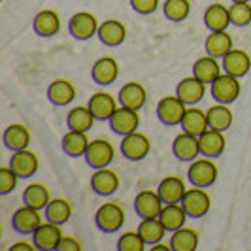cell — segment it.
<instances>
[{
	"instance_id": "cell-1",
	"label": "cell",
	"mask_w": 251,
	"mask_h": 251,
	"mask_svg": "<svg viewBox=\"0 0 251 251\" xmlns=\"http://www.w3.org/2000/svg\"><path fill=\"white\" fill-rule=\"evenodd\" d=\"M95 223L102 232H117L125 223V210L115 202H106L97 210Z\"/></svg>"
},
{
	"instance_id": "cell-2",
	"label": "cell",
	"mask_w": 251,
	"mask_h": 251,
	"mask_svg": "<svg viewBox=\"0 0 251 251\" xmlns=\"http://www.w3.org/2000/svg\"><path fill=\"white\" fill-rule=\"evenodd\" d=\"M187 104L179 97H164L157 104V117L163 125H181V119L187 112Z\"/></svg>"
},
{
	"instance_id": "cell-3",
	"label": "cell",
	"mask_w": 251,
	"mask_h": 251,
	"mask_svg": "<svg viewBox=\"0 0 251 251\" xmlns=\"http://www.w3.org/2000/svg\"><path fill=\"white\" fill-rule=\"evenodd\" d=\"M189 181L193 187H210L217 179V166L212 163V159H195L187 170Z\"/></svg>"
},
{
	"instance_id": "cell-4",
	"label": "cell",
	"mask_w": 251,
	"mask_h": 251,
	"mask_svg": "<svg viewBox=\"0 0 251 251\" xmlns=\"http://www.w3.org/2000/svg\"><path fill=\"white\" fill-rule=\"evenodd\" d=\"M212 97L219 104H232L240 97V81L236 75L221 74L212 83Z\"/></svg>"
},
{
	"instance_id": "cell-5",
	"label": "cell",
	"mask_w": 251,
	"mask_h": 251,
	"mask_svg": "<svg viewBox=\"0 0 251 251\" xmlns=\"http://www.w3.org/2000/svg\"><path fill=\"white\" fill-rule=\"evenodd\" d=\"M151 150V142L146 134H140V132H130L123 136L121 140V153L123 157L128 161H142L150 155Z\"/></svg>"
},
{
	"instance_id": "cell-6",
	"label": "cell",
	"mask_w": 251,
	"mask_h": 251,
	"mask_svg": "<svg viewBox=\"0 0 251 251\" xmlns=\"http://www.w3.org/2000/svg\"><path fill=\"white\" fill-rule=\"evenodd\" d=\"M210 195L204 191L202 187H195V189H189L181 201V206L185 208L189 217L193 219H199V217H204V215L210 212Z\"/></svg>"
},
{
	"instance_id": "cell-7",
	"label": "cell",
	"mask_w": 251,
	"mask_h": 251,
	"mask_svg": "<svg viewBox=\"0 0 251 251\" xmlns=\"http://www.w3.org/2000/svg\"><path fill=\"white\" fill-rule=\"evenodd\" d=\"M108 121H110L112 130L115 134H119V136H126V134H130V132H136V128H138V125H140L138 112H136V110H130V108H126V106L117 108Z\"/></svg>"
},
{
	"instance_id": "cell-8",
	"label": "cell",
	"mask_w": 251,
	"mask_h": 251,
	"mask_svg": "<svg viewBox=\"0 0 251 251\" xmlns=\"http://www.w3.org/2000/svg\"><path fill=\"white\" fill-rule=\"evenodd\" d=\"M85 161L95 170L106 168L113 161V146L108 140H102V138L93 140L89 144L87 153H85Z\"/></svg>"
},
{
	"instance_id": "cell-9",
	"label": "cell",
	"mask_w": 251,
	"mask_h": 251,
	"mask_svg": "<svg viewBox=\"0 0 251 251\" xmlns=\"http://www.w3.org/2000/svg\"><path fill=\"white\" fill-rule=\"evenodd\" d=\"M40 225H42L40 210L32 208V206H26V204L23 208L15 210V214L12 217V226L19 234H34V230Z\"/></svg>"
},
{
	"instance_id": "cell-10",
	"label": "cell",
	"mask_w": 251,
	"mask_h": 251,
	"mask_svg": "<svg viewBox=\"0 0 251 251\" xmlns=\"http://www.w3.org/2000/svg\"><path fill=\"white\" fill-rule=\"evenodd\" d=\"M63 238V230H61V225L57 223H42L34 230L32 234V240H34V246L38 250L42 251H51V250H57L59 248V242Z\"/></svg>"
},
{
	"instance_id": "cell-11",
	"label": "cell",
	"mask_w": 251,
	"mask_h": 251,
	"mask_svg": "<svg viewBox=\"0 0 251 251\" xmlns=\"http://www.w3.org/2000/svg\"><path fill=\"white\" fill-rule=\"evenodd\" d=\"M164 202L159 197V193L153 191H142L134 199V210L142 219H151V217H159L163 210Z\"/></svg>"
},
{
	"instance_id": "cell-12",
	"label": "cell",
	"mask_w": 251,
	"mask_h": 251,
	"mask_svg": "<svg viewBox=\"0 0 251 251\" xmlns=\"http://www.w3.org/2000/svg\"><path fill=\"white\" fill-rule=\"evenodd\" d=\"M70 34L75 40H89L91 36L99 34V23H97V17L89 12H79L72 15L70 19Z\"/></svg>"
},
{
	"instance_id": "cell-13",
	"label": "cell",
	"mask_w": 251,
	"mask_h": 251,
	"mask_svg": "<svg viewBox=\"0 0 251 251\" xmlns=\"http://www.w3.org/2000/svg\"><path fill=\"white\" fill-rule=\"evenodd\" d=\"M176 95L185 102L187 106H193L197 102H201L206 95V83L201 81L197 75H191V77H185L177 83Z\"/></svg>"
},
{
	"instance_id": "cell-14",
	"label": "cell",
	"mask_w": 251,
	"mask_h": 251,
	"mask_svg": "<svg viewBox=\"0 0 251 251\" xmlns=\"http://www.w3.org/2000/svg\"><path fill=\"white\" fill-rule=\"evenodd\" d=\"M172 151L179 161H195L201 153V146H199V136H193L189 132H181L174 138L172 144Z\"/></svg>"
},
{
	"instance_id": "cell-15",
	"label": "cell",
	"mask_w": 251,
	"mask_h": 251,
	"mask_svg": "<svg viewBox=\"0 0 251 251\" xmlns=\"http://www.w3.org/2000/svg\"><path fill=\"white\" fill-rule=\"evenodd\" d=\"M89 110L93 112L95 119H100V121H106L113 115V112L117 110V102L113 99L110 93L106 91H99L95 93L91 99H89Z\"/></svg>"
},
{
	"instance_id": "cell-16",
	"label": "cell",
	"mask_w": 251,
	"mask_h": 251,
	"mask_svg": "<svg viewBox=\"0 0 251 251\" xmlns=\"http://www.w3.org/2000/svg\"><path fill=\"white\" fill-rule=\"evenodd\" d=\"M91 187L100 197H110L119 187V177L113 170H108V166L99 168L91 177Z\"/></svg>"
},
{
	"instance_id": "cell-17",
	"label": "cell",
	"mask_w": 251,
	"mask_h": 251,
	"mask_svg": "<svg viewBox=\"0 0 251 251\" xmlns=\"http://www.w3.org/2000/svg\"><path fill=\"white\" fill-rule=\"evenodd\" d=\"M146 100H148V93H146L144 85H140L138 81H128L119 91V102H121V106H126L130 110H136L138 112L140 108H144Z\"/></svg>"
},
{
	"instance_id": "cell-18",
	"label": "cell",
	"mask_w": 251,
	"mask_h": 251,
	"mask_svg": "<svg viewBox=\"0 0 251 251\" xmlns=\"http://www.w3.org/2000/svg\"><path fill=\"white\" fill-rule=\"evenodd\" d=\"M91 75H93L95 83H99V85H112L113 81L117 79V75H119L117 61L112 59V57H102V59H99L97 63L93 64Z\"/></svg>"
},
{
	"instance_id": "cell-19",
	"label": "cell",
	"mask_w": 251,
	"mask_h": 251,
	"mask_svg": "<svg viewBox=\"0 0 251 251\" xmlns=\"http://www.w3.org/2000/svg\"><path fill=\"white\" fill-rule=\"evenodd\" d=\"M199 146H201V153L204 157H219L225 151V136L221 130L215 128H208L206 132H202L199 136Z\"/></svg>"
},
{
	"instance_id": "cell-20",
	"label": "cell",
	"mask_w": 251,
	"mask_h": 251,
	"mask_svg": "<svg viewBox=\"0 0 251 251\" xmlns=\"http://www.w3.org/2000/svg\"><path fill=\"white\" fill-rule=\"evenodd\" d=\"M251 59L244 50H230L223 57V70L226 74H232L236 77H242L250 72Z\"/></svg>"
},
{
	"instance_id": "cell-21",
	"label": "cell",
	"mask_w": 251,
	"mask_h": 251,
	"mask_svg": "<svg viewBox=\"0 0 251 251\" xmlns=\"http://www.w3.org/2000/svg\"><path fill=\"white\" fill-rule=\"evenodd\" d=\"M157 193H159V197L163 199L164 204H177V202L183 201L187 189H185V183H183L179 177L168 176L159 183Z\"/></svg>"
},
{
	"instance_id": "cell-22",
	"label": "cell",
	"mask_w": 251,
	"mask_h": 251,
	"mask_svg": "<svg viewBox=\"0 0 251 251\" xmlns=\"http://www.w3.org/2000/svg\"><path fill=\"white\" fill-rule=\"evenodd\" d=\"M99 38L104 46L108 48H115V46H121L126 38V28L121 21L117 19H110V21H104L99 26Z\"/></svg>"
},
{
	"instance_id": "cell-23",
	"label": "cell",
	"mask_w": 251,
	"mask_h": 251,
	"mask_svg": "<svg viewBox=\"0 0 251 251\" xmlns=\"http://www.w3.org/2000/svg\"><path fill=\"white\" fill-rule=\"evenodd\" d=\"M10 166L15 170V174L19 177H30L34 176L38 170V157L28 150L13 151Z\"/></svg>"
},
{
	"instance_id": "cell-24",
	"label": "cell",
	"mask_w": 251,
	"mask_h": 251,
	"mask_svg": "<svg viewBox=\"0 0 251 251\" xmlns=\"http://www.w3.org/2000/svg\"><path fill=\"white\" fill-rule=\"evenodd\" d=\"M32 26H34V32H36L38 36L50 38L55 36L61 30V19H59V15L53 10H44V12H40L34 17Z\"/></svg>"
},
{
	"instance_id": "cell-25",
	"label": "cell",
	"mask_w": 251,
	"mask_h": 251,
	"mask_svg": "<svg viewBox=\"0 0 251 251\" xmlns=\"http://www.w3.org/2000/svg\"><path fill=\"white\" fill-rule=\"evenodd\" d=\"M187 217L189 215L185 212V208L181 206V202H177V204H164L163 210H161V215H159V219L164 225V228L172 230V232L185 225Z\"/></svg>"
},
{
	"instance_id": "cell-26",
	"label": "cell",
	"mask_w": 251,
	"mask_h": 251,
	"mask_svg": "<svg viewBox=\"0 0 251 251\" xmlns=\"http://www.w3.org/2000/svg\"><path fill=\"white\" fill-rule=\"evenodd\" d=\"M89 144L91 142H89L85 132H81V130H68L63 138V151L68 157H74V159L85 157Z\"/></svg>"
},
{
	"instance_id": "cell-27",
	"label": "cell",
	"mask_w": 251,
	"mask_h": 251,
	"mask_svg": "<svg viewBox=\"0 0 251 251\" xmlns=\"http://www.w3.org/2000/svg\"><path fill=\"white\" fill-rule=\"evenodd\" d=\"M48 99L55 106H68L75 99V87L68 79H55L48 89Z\"/></svg>"
},
{
	"instance_id": "cell-28",
	"label": "cell",
	"mask_w": 251,
	"mask_h": 251,
	"mask_svg": "<svg viewBox=\"0 0 251 251\" xmlns=\"http://www.w3.org/2000/svg\"><path fill=\"white\" fill-rule=\"evenodd\" d=\"M181 128L193 136H201L202 132H206L210 128L208 113L199 110V108H187V112L181 119Z\"/></svg>"
},
{
	"instance_id": "cell-29",
	"label": "cell",
	"mask_w": 251,
	"mask_h": 251,
	"mask_svg": "<svg viewBox=\"0 0 251 251\" xmlns=\"http://www.w3.org/2000/svg\"><path fill=\"white\" fill-rule=\"evenodd\" d=\"M206 53L212 57H225L228 51L232 50V38L228 36L226 30H214L210 32V36L206 38Z\"/></svg>"
},
{
	"instance_id": "cell-30",
	"label": "cell",
	"mask_w": 251,
	"mask_h": 251,
	"mask_svg": "<svg viewBox=\"0 0 251 251\" xmlns=\"http://www.w3.org/2000/svg\"><path fill=\"white\" fill-rule=\"evenodd\" d=\"M204 25L210 28V32L226 30V26L230 25V13L223 4H212L204 12Z\"/></svg>"
},
{
	"instance_id": "cell-31",
	"label": "cell",
	"mask_w": 251,
	"mask_h": 251,
	"mask_svg": "<svg viewBox=\"0 0 251 251\" xmlns=\"http://www.w3.org/2000/svg\"><path fill=\"white\" fill-rule=\"evenodd\" d=\"M30 144V132L25 125H10L4 130V146L12 151L26 150V146Z\"/></svg>"
},
{
	"instance_id": "cell-32",
	"label": "cell",
	"mask_w": 251,
	"mask_h": 251,
	"mask_svg": "<svg viewBox=\"0 0 251 251\" xmlns=\"http://www.w3.org/2000/svg\"><path fill=\"white\" fill-rule=\"evenodd\" d=\"M193 75H197L204 83H210L212 85L215 79L221 75V66L215 61V57L208 55V57H202V59H199L195 63V66H193Z\"/></svg>"
},
{
	"instance_id": "cell-33",
	"label": "cell",
	"mask_w": 251,
	"mask_h": 251,
	"mask_svg": "<svg viewBox=\"0 0 251 251\" xmlns=\"http://www.w3.org/2000/svg\"><path fill=\"white\" fill-rule=\"evenodd\" d=\"M66 123L70 130H81V132H87L89 128L95 123V115L89 110V106H75L74 110H70L68 117H66Z\"/></svg>"
},
{
	"instance_id": "cell-34",
	"label": "cell",
	"mask_w": 251,
	"mask_h": 251,
	"mask_svg": "<svg viewBox=\"0 0 251 251\" xmlns=\"http://www.w3.org/2000/svg\"><path fill=\"white\" fill-rule=\"evenodd\" d=\"M170 244L174 251H195L199 248V232L187 226H181L174 230Z\"/></svg>"
},
{
	"instance_id": "cell-35",
	"label": "cell",
	"mask_w": 251,
	"mask_h": 251,
	"mask_svg": "<svg viewBox=\"0 0 251 251\" xmlns=\"http://www.w3.org/2000/svg\"><path fill=\"white\" fill-rule=\"evenodd\" d=\"M23 202H25L26 206L36 208V210H44V208H48V204L51 202L50 189L46 187V185H42V183H32V185H28L25 189Z\"/></svg>"
},
{
	"instance_id": "cell-36",
	"label": "cell",
	"mask_w": 251,
	"mask_h": 251,
	"mask_svg": "<svg viewBox=\"0 0 251 251\" xmlns=\"http://www.w3.org/2000/svg\"><path fill=\"white\" fill-rule=\"evenodd\" d=\"M138 232L140 236L146 240V244H157V242H161L164 238V232H166V228L164 225L161 223V219L159 217H151V219H142V223L138 226Z\"/></svg>"
},
{
	"instance_id": "cell-37",
	"label": "cell",
	"mask_w": 251,
	"mask_h": 251,
	"mask_svg": "<svg viewBox=\"0 0 251 251\" xmlns=\"http://www.w3.org/2000/svg\"><path fill=\"white\" fill-rule=\"evenodd\" d=\"M206 113H208V125H210V128L225 132L226 128L232 125V112L228 110L226 104L212 106Z\"/></svg>"
},
{
	"instance_id": "cell-38",
	"label": "cell",
	"mask_w": 251,
	"mask_h": 251,
	"mask_svg": "<svg viewBox=\"0 0 251 251\" xmlns=\"http://www.w3.org/2000/svg\"><path fill=\"white\" fill-rule=\"evenodd\" d=\"M70 217H72V206H70V202L64 201V199H55L46 208V219L51 221V223L64 225Z\"/></svg>"
},
{
	"instance_id": "cell-39",
	"label": "cell",
	"mask_w": 251,
	"mask_h": 251,
	"mask_svg": "<svg viewBox=\"0 0 251 251\" xmlns=\"http://www.w3.org/2000/svg\"><path fill=\"white\" fill-rule=\"evenodd\" d=\"M163 12L166 19L179 23V21H185L189 17L191 4H189V0H166L163 6Z\"/></svg>"
},
{
	"instance_id": "cell-40",
	"label": "cell",
	"mask_w": 251,
	"mask_h": 251,
	"mask_svg": "<svg viewBox=\"0 0 251 251\" xmlns=\"http://www.w3.org/2000/svg\"><path fill=\"white\" fill-rule=\"evenodd\" d=\"M230 23L236 26H246L251 23V2H232L228 8Z\"/></svg>"
},
{
	"instance_id": "cell-41",
	"label": "cell",
	"mask_w": 251,
	"mask_h": 251,
	"mask_svg": "<svg viewBox=\"0 0 251 251\" xmlns=\"http://www.w3.org/2000/svg\"><path fill=\"white\" fill-rule=\"evenodd\" d=\"M117 250L119 251H144L146 250V240L140 236V232H125L121 234V238L117 242Z\"/></svg>"
},
{
	"instance_id": "cell-42",
	"label": "cell",
	"mask_w": 251,
	"mask_h": 251,
	"mask_svg": "<svg viewBox=\"0 0 251 251\" xmlns=\"http://www.w3.org/2000/svg\"><path fill=\"white\" fill-rule=\"evenodd\" d=\"M17 179H19V176L15 174V170H13L12 166L0 168V193L2 195L12 193L13 189L17 187Z\"/></svg>"
},
{
	"instance_id": "cell-43",
	"label": "cell",
	"mask_w": 251,
	"mask_h": 251,
	"mask_svg": "<svg viewBox=\"0 0 251 251\" xmlns=\"http://www.w3.org/2000/svg\"><path fill=\"white\" fill-rule=\"evenodd\" d=\"M130 6L136 13H142V15H150L157 10L159 6V0H130Z\"/></svg>"
},
{
	"instance_id": "cell-44",
	"label": "cell",
	"mask_w": 251,
	"mask_h": 251,
	"mask_svg": "<svg viewBox=\"0 0 251 251\" xmlns=\"http://www.w3.org/2000/svg\"><path fill=\"white\" fill-rule=\"evenodd\" d=\"M81 250V244L75 238H70V236H63L61 242H59V248L57 251H79Z\"/></svg>"
},
{
	"instance_id": "cell-45",
	"label": "cell",
	"mask_w": 251,
	"mask_h": 251,
	"mask_svg": "<svg viewBox=\"0 0 251 251\" xmlns=\"http://www.w3.org/2000/svg\"><path fill=\"white\" fill-rule=\"evenodd\" d=\"M38 250L34 244H28V242H15L12 248H10V251H34Z\"/></svg>"
},
{
	"instance_id": "cell-46",
	"label": "cell",
	"mask_w": 251,
	"mask_h": 251,
	"mask_svg": "<svg viewBox=\"0 0 251 251\" xmlns=\"http://www.w3.org/2000/svg\"><path fill=\"white\" fill-rule=\"evenodd\" d=\"M153 251H174L172 250V244H161V242H157V244H153V248H151Z\"/></svg>"
},
{
	"instance_id": "cell-47",
	"label": "cell",
	"mask_w": 251,
	"mask_h": 251,
	"mask_svg": "<svg viewBox=\"0 0 251 251\" xmlns=\"http://www.w3.org/2000/svg\"><path fill=\"white\" fill-rule=\"evenodd\" d=\"M232 2H251V0H232Z\"/></svg>"
}]
</instances>
